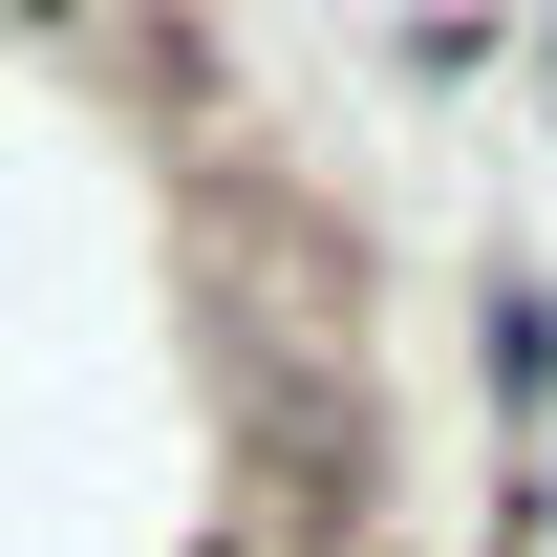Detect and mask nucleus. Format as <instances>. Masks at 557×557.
<instances>
[{
  "mask_svg": "<svg viewBox=\"0 0 557 557\" xmlns=\"http://www.w3.org/2000/svg\"><path fill=\"white\" fill-rule=\"evenodd\" d=\"M386 536V364H236V557Z\"/></svg>",
  "mask_w": 557,
  "mask_h": 557,
  "instance_id": "obj_1",
  "label": "nucleus"
},
{
  "mask_svg": "<svg viewBox=\"0 0 557 557\" xmlns=\"http://www.w3.org/2000/svg\"><path fill=\"white\" fill-rule=\"evenodd\" d=\"M194 300H214V344H236V364H364V236L300 194L278 150L194 194Z\"/></svg>",
  "mask_w": 557,
  "mask_h": 557,
  "instance_id": "obj_2",
  "label": "nucleus"
},
{
  "mask_svg": "<svg viewBox=\"0 0 557 557\" xmlns=\"http://www.w3.org/2000/svg\"><path fill=\"white\" fill-rule=\"evenodd\" d=\"M472 408L515 429V450H557V278H536V258L472 278Z\"/></svg>",
  "mask_w": 557,
  "mask_h": 557,
  "instance_id": "obj_3",
  "label": "nucleus"
},
{
  "mask_svg": "<svg viewBox=\"0 0 557 557\" xmlns=\"http://www.w3.org/2000/svg\"><path fill=\"white\" fill-rule=\"evenodd\" d=\"M536 108H557V0H536Z\"/></svg>",
  "mask_w": 557,
  "mask_h": 557,
  "instance_id": "obj_4",
  "label": "nucleus"
}]
</instances>
